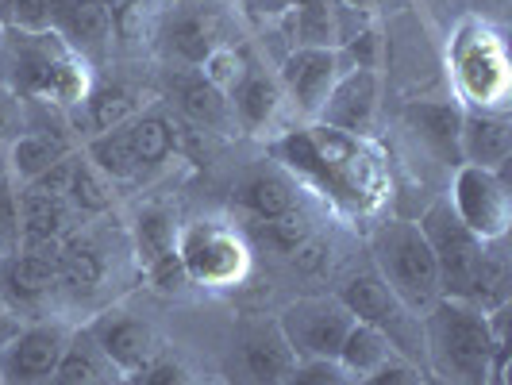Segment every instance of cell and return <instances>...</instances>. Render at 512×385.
<instances>
[{
	"mask_svg": "<svg viewBox=\"0 0 512 385\" xmlns=\"http://www.w3.org/2000/svg\"><path fill=\"white\" fill-rule=\"evenodd\" d=\"M343 74V58L339 51H324V47H293L282 62L285 93L297 101L305 116H320V108L328 101L332 85Z\"/></svg>",
	"mask_w": 512,
	"mask_h": 385,
	"instance_id": "8",
	"label": "cell"
},
{
	"mask_svg": "<svg viewBox=\"0 0 512 385\" xmlns=\"http://www.w3.org/2000/svg\"><path fill=\"white\" fill-rule=\"evenodd\" d=\"M178 255L189 270V282L224 285L235 282L247 266V251L231 231L216 228V224H197L181 235Z\"/></svg>",
	"mask_w": 512,
	"mask_h": 385,
	"instance_id": "7",
	"label": "cell"
},
{
	"mask_svg": "<svg viewBox=\"0 0 512 385\" xmlns=\"http://www.w3.org/2000/svg\"><path fill=\"white\" fill-rule=\"evenodd\" d=\"M135 93L124 89V85H104L97 93H89V120L97 131H116L135 120Z\"/></svg>",
	"mask_w": 512,
	"mask_h": 385,
	"instance_id": "31",
	"label": "cell"
},
{
	"mask_svg": "<svg viewBox=\"0 0 512 385\" xmlns=\"http://www.w3.org/2000/svg\"><path fill=\"white\" fill-rule=\"evenodd\" d=\"M0 4H4V0H0Z\"/></svg>",
	"mask_w": 512,
	"mask_h": 385,
	"instance_id": "50",
	"label": "cell"
},
{
	"mask_svg": "<svg viewBox=\"0 0 512 385\" xmlns=\"http://www.w3.org/2000/svg\"><path fill=\"white\" fill-rule=\"evenodd\" d=\"M405 124L416 131V139L424 147L451 162V166H462L459 154V131H462V108L447 101H412L405 108Z\"/></svg>",
	"mask_w": 512,
	"mask_h": 385,
	"instance_id": "15",
	"label": "cell"
},
{
	"mask_svg": "<svg viewBox=\"0 0 512 385\" xmlns=\"http://www.w3.org/2000/svg\"><path fill=\"white\" fill-rule=\"evenodd\" d=\"M378 112V74L374 70H343L320 108V124L347 135H362Z\"/></svg>",
	"mask_w": 512,
	"mask_h": 385,
	"instance_id": "10",
	"label": "cell"
},
{
	"mask_svg": "<svg viewBox=\"0 0 512 385\" xmlns=\"http://www.w3.org/2000/svg\"><path fill=\"white\" fill-rule=\"evenodd\" d=\"M255 16H285L293 8V0H243Z\"/></svg>",
	"mask_w": 512,
	"mask_h": 385,
	"instance_id": "46",
	"label": "cell"
},
{
	"mask_svg": "<svg viewBox=\"0 0 512 385\" xmlns=\"http://www.w3.org/2000/svg\"><path fill=\"white\" fill-rule=\"evenodd\" d=\"M432 359L455 385H489L493 355L505 347V308L482 312L462 297H439L424 316Z\"/></svg>",
	"mask_w": 512,
	"mask_h": 385,
	"instance_id": "1",
	"label": "cell"
},
{
	"mask_svg": "<svg viewBox=\"0 0 512 385\" xmlns=\"http://www.w3.org/2000/svg\"><path fill=\"white\" fill-rule=\"evenodd\" d=\"M70 343V332L62 324H35L27 332H16V339L4 351V370L12 385H47L54 366Z\"/></svg>",
	"mask_w": 512,
	"mask_h": 385,
	"instance_id": "9",
	"label": "cell"
},
{
	"mask_svg": "<svg viewBox=\"0 0 512 385\" xmlns=\"http://www.w3.org/2000/svg\"><path fill=\"white\" fill-rule=\"evenodd\" d=\"M389 359H397L393 355V339L382 332V328H370V324H351V332H347V339H343V347H339V366L347 370V374H359V378H366V374H374L378 366H385Z\"/></svg>",
	"mask_w": 512,
	"mask_h": 385,
	"instance_id": "23",
	"label": "cell"
},
{
	"mask_svg": "<svg viewBox=\"0 0 512 385\" xmlns=\"http://www.w3.org/2000/svg\"><path fill=\"white\" fill-rule=\"evenodd\" d=\"M112 197H116V193H112V181L104 178L89 158H77L66 201H70L77 212H108V208H112Z\"/></svg>",
	"mask_w": 512,
	"mask_h": 385,
	"instance_id": "30",
	"label": "cell"
},
{
	"mask_svg": "<svg viewBox=\"0 0 512 385\" xmlns=\"http://www.w3.org/2000/svg\"><path fill=\"white\" fill-rule=\"evenodd\" d=\"M104 251L97 247L93 235L70 231L62 239V255H58V278L70 285L74 293H93L104 282Z\"/></svg>",
	"mask_w": 512,
	"mask_h": 385,
	"instance_id": "21",
	"label": "cell"
},
{
	"mask_svg": "<svg viewBox=\"0 0 512 385\" xmlns=\"http://www.w3.org/2000/svg\"><path fill=\"white\" fill-rule=\"evenodd\" d=\"M247 70H251V66H247V58H243L239 51H231L228 43H220V47L205 58V74H201V77H208L216 89L231 93V89L243 81V74H247Z\"/></svg>",
	"mask_w": 512,
	"mask_h": 385,
	"instance_id": "33",
	"label": "cell"
},
{
	"mask_svg": "<svg viewBox=\"0 0 512 385\" xmlns=\"http://www.w3.org/2000/svg\"><path fill=\"white\" fill-rule=\"evenodd\" d=\"M135 247H139V258L151 266L154 258H162L166 251L178 247V231L170 224V216L162 208H147L139 220H135Z\"/></svg>",
	"mask_w": 512,
	"mask_h": 385,
	"instance_id": "32",
	"label": "cell"
},
{
	"mask_svg": "<svg viewBox=\"0 0 512 385\" xmlns=\"http://www.w3.org/2000/svg\"><path fill=\"white\" fill-rule=\"evenodd\" d=\"M285 385H347V370L332 359H308L297 362Z\"/></svg>",
	"mask_w": 512,
	"mask_h": 385,
	"instance_id": "37",
	"label": "cell"
},
{
	"mask_svg": "<svg viewBox=\"0 0 512 385\" xmlns=\"http://www.w3.org/2000/svg\"><path fill=\"white\" fill-rule=\"evenodd\" d=\"M128 139H131V151L139 158L143 170L151 166H162L170 154L178 151V131L170 128L166 116H135L128 124Z\"/></svg>",
	"mask_w": 512,
	"mask_h": 385,
	"instance_id": "27",
	"label": "cell"
},
{
	"mask_svg": "<svg viewBox=\"0 0 512 385\" xmlns=\"http://www.w3.org/2000/svg\"><path fill=\"white\" fill-rule=\"evenodd\" d=\"M239 201H243V208H251L258 220H274L289 208H297V189L278 174H258V178L243 181Z\"/></svg>",
	"mask_w": 512,
	"mask_h": 385,
	"instance_id": "29",
	"label": "cell"
},
{
	"mask_svg": "<svg viewBox=\"0 0 512 385\" xmlns=\"http://www.w3.org/2000/svg\"><path fill=\"white\" fill-rule=\"evenodd\" d=\"M112 362L104 359L93 335H74L62 351V359L54 366L47 385H112Z\"/></svg>",
	"mask_w": 512,
	"mask_h": 385,
	"instance_id": "19",
	"label": "cell"
},
{
	"mask_svg": "<svg viewBox=\"0 0 512 385\" xmlns=\"http://www.w3.org/2000/svg\"><path fill=\"white\" fill-rule=\"evenodd\" d=\"M70 154V143L58 131H27L12 139V174L20 181H35L43 170H51L58 158Z\"/></svg>",
	"mask_w": 512,
	"mask_h": 385,
	"instance_id": "25",
	"label": "cell"
},
{
	"mask_svg": "<svg viewBox=\"0 0 512 385\" xmlns=\"http://www.w3.org/2000/svg\"><path fill=\"white\" fill-rule=\"evenodd\" d=\"M139 385H193V382H189L185 366H178V362H151L143 370Z\"/></svg>",
	"mask_w": 512,
	"mask_h": 385,
	"instance_id": "43",
	"label": "cell"
},
{
	"mask_svg": "<svg viewBox=\"0 0 512 385\" xmlns=\"http://www.w3.org/2000/svg\"><path fill=\"white\" fill-rule=\"evenodd\" d=\"M459 81L462 89L470 93V101L482 104V108L501 101V93H505V58H501V47L489 35L474 39L470 47L459 51Z\"/></svg>",
	"mask_w": 512,
	"mask_h": 385,
	"instance_id": "16",
	"label": "cell"
},
{
	"mask_svg": "<svg viewBox=\"0 0 512 385\" xmlns=\"http://www.w3.org/2000/svg\"><path fill=\"white\" fill-rule=\"evenodd\" d=\"M293 262H297V270H301V274H320V270L328 266V243L308 235L305 243L293 251Z\"/></svg>",
	"mask_w": 512,
	"mask_h": 385,
	"instance_id": "42",
	"label": "cell"
},
{
	"mask_svg": "<svg viewBox=\"0 0 512 385\" xmlns=\"http://www.w3.org/2000/svg\"><path fill=\"white\" fill-rule=\"evenodd\" d=\"M378 47H382V39H378V31H359L351 43H343L339 47V58H355V70H374L378 66Z\"/></svg>",
	"mask_w": 512,
	"mask_h": 385,
	"instance_id": "41",
	"label": "cell"
},
{
	"mask_svg": "<svg viewBox=\"0 0 512 385\" xmlns=\"http://www.w3.org/2000/svg\"><path fill=\"white\" fill-rule=\"evenodd\" d=\"M8 24L20 27L24 35H47L51 31V8L47 0H4Z\"/></svg>",
	"mask_w": 512,
	"mask_h": 385,
	"instance_id": "35",
	"label": "cell"
},
{
	"mask_svg": "<svg viewBox=\"0 0 512 385\" xmlns=\"http://www.w3.org/2000/svg\"><path fill=\"white\" fill-rule=\"evenodd\" d=\"M4 285L12 293V301L20 305H39L47 301L58 285V262L51 258H35V255H16L4 270Z\"/></svg>",
	"mask_w": 512,
	"mask_h": 385,
	"instance_id": "24",
	"label": "cell"
},
{
	"mask_svg": "<svg viewBox=\"0 0 512 385\" xmlns=\"http://www.w3.org/2000/svg\"><path fill=\"white\" fill-rule=\"evenodd\" d=\"M0 324H8V308L0 305Z\"/></svg>",
	"mask_w": 512,
	"mask_h": 385,
	"instance_id": "48",
	"label": "cell"
},
{
	"mask_svg": "<svg viewBox=\"0 0 512 385\" xmlns=\"http://www.w3.org/2000/svg\"><path fill=\"white\" fill-rule=\"evenodd\" d=\"M74 162H77V154L58 158L51 170H43L35 181H27V189H35V193H51V197H66V193H70V178H74Z\"/></svg>",
	"mask_w": 512,
	"mask_h": 385,
	"instance_id": "39",
	"label": "cell"
},
{
	"mask_svg": "<svg viewBox=\"0 0 512 385\" xmlns=\"http://www.w3.org/2000/svg\"><path fill=\"white\" fill-rule=\"evenodd\" d=\"M147 16H151V4L147 0H124L120 8H112V31L124 43H139L143 31H147Z\"/></svg>",
	"mask_w": 512,
	"mask_h": 385,
	"instance_id": "36",
	"label": "cell"
},
{
	"mask_svg": "<svg viewBox=\"0 0 512 385\" xmlns=\"http://www.w3.org/2000/svg\"><path fill=\"white\" fill-rule=\"evenodd\" d=\"M351 324H355V316L339 305V297H305V301H293L285 308L278 332L285 335V343L297 359L335 362Z\"/></svg>",
	"mask_w": 512,
	"mask_h": 385,
	"instance_id": "4",
	"label": "cell"
},
{
	"mask_svg": "<svg viewBox=\"0 0 512 385\" xmlns=\"http://www.w3.org/2000/svg\"><path fill=\"white\" fill-rule=\"evenodd\" d=\"M20 231L31 239H66L74 231V205L66 197L27 189L20 197Z\"/></svg>",
	"mask_w": 512,
	"mask_h": 385,
	"instance_id": "22",
	"label": "cell"
},
{
	"mask_svg": "<svg viewBox=\"0 0 512 385\" xmlns=\"http://www.w3.org/2000/svg\"><path fill=\"white\" fill-rule=\"evenodd\" d=\"M339 305L347 308L359 324L382 328V332L393 339V347H397V335L405 328V312H409V308L393 297V289L378 278V270L355 274L351 282L339 289Z\"/></svg>",
	"mask_w": 512,
	"mask_h": 385,
	"instance_id": "11",
	"label": "cell"
},
{
	"mask_svg": "<svg viewBox=\"0 0 512 385\" xmlns=\"http://www.w3.org/2000/svg\"><path fill=\"white\" fill-rule=\"evenodd\" d=\"M85 158H89L108 181H131V178H139V170H143L139 158H135V151H131L128 128L101 131V135L89 143Z\"/></svg>",
	"mask_w": 512,
	"mask_h": 385,
	"instance_id": "28",
	"label": "cell"
},
{
	"mask_svg": "<svg viewBox=\"0 0 512 385\" xmlns=\"http://www.w3.org/2000/svg\"><path fill=\"white\" fill-rule=\"evenodd\" d=\"M459 154L462 166H478V170H505L512 154V128L505 112H462L459 131Z\"/></svg>",
	"mask_w": 512,
	"mask_h": 385,
	"instance_id": "12",
	"label": "cell"
},
{
	"mask_svg": "<svg viewBox=\"0 0 512 385\" xmlns=\"http://www.w3.org/2000/svg\"><path fill=\"white\" fill-rule=\"evenodd\" d=\"M104 8H120V4H124V0H101Z\"/></svg>",
	"mask_w": 512,
	"mask_h": 385,
	"instance_id": "47",
	"label": "cell"
},
{
	"mask_svg": "<svg viewBox=\"0 0 512 385\" xmlns=\"http://www.w3.org/2000/svg\"><path fill=\"white\" fill-rule=\"evenodd\" d=\"M12 81L24 97H51L58 104H77L89 89L85 70L54 43L51 31L27 35V43L16 51V62H12Z\"/></svg>",
	"mask_w": 512,
	"mask_h": 385,
	"instance_id": "3",
	"label": "cell"
},
{
	"mask_svg": "<svg viewBox=\"0 0 512 385\" xmlns=\"http://www.w3.org/2000/svg\"><path fill=\"white\" fill-rule=\"evenodd\" d=\"M424 385H439V382H424Z\"/></svg>",
	"mask_w": 512,
	"mask_h": 385,
	"instance_id": "49",
	"label": "cell"
},
{
	"mask_svg": "<svg viewBox=\"0 0 512 385\" xmlns=\"http://www.w3.org/2000/svg\"><path fill=\"white\" fill-rule=\"evenodd\" d=\"M20 135V108L8 101V97H0V143L4 139H16Z\"/></svg>",
	"mask_w": 512,
	"mask_h": 385,
	"instance_id": "45",
	"label": "cell"
},
{
	"mask_svg": "<svg viewBox=\"0 0 512 385\" xmlns=\"http://www.w3.org/2000/svg\"><path fill=\"white\" fill-rule=\"evenodd\" d=\"M239 366L255 385H285L297 370V355L289 351L285 335L274 328H247L239 339Z\"/></svg>",
	"mask_w": 512,
	"mask_h": 385,
	"instance_id": "14",
	"label": "cell"
},
{
	"mask_svg": "<svg viewBox=\"0 0 512 385\" xmlns=\"http://www.w3.org/2000/svg\"><path fill=\"white\" fill-rule=\"evenodd\" d=\"M147 270H151V282L158 285L162 293H181V289L189 285V270H185V262H181L178 247L166 251L162 258H154Z\"/></svg>",
	"mask_w": 512,
	"mask_h": 385,
	"instance_id": "38",
	"label": "cell"
},
{
	"mask_svg": "<svg viewBox=\"0 0 512 385\" xmlns=\"http://www.w3.org/2000/svg\"><path fill=\"white\" fill-rule=\"evenodd\" d=\"M374 262H378V278L393 289V297L409 312H428L443 297L436 255L420 224L412 220L382 224L374 235Z\"/></svg>",
	"mask_w": 512,
	"mask_h": 385,
	"instance_id": "2",
	"label": "cell"
},
{
	"mask_svg": "<svg viewBox=\"0 0 512 385\" xmlns=\"http://www.w3.org/2000/svg\"><path fill=\"white\" fill-rule=\"evenodd\" d=\"M278 108H282V85L262 70H247L243 81L231 89V116L243 131L270 128Z\"/></svg>",
	"mask_w": 512,
	"mask_h": 385,
	"instance_id": "17",
	"label": "cell"
},
{
	"mask_svg": "<svg viewBox=\"0 0 512 385\" xmlns=\"http://www.w3.org/2000/svg\"><path fill=\"white\" fill-rule=\"evenodd\" d=\"M266 235H270L282 251H297L308 235H312V216H308L305 208H289L282 216L266 220Z\"/></svg>",
	"mask_w": 512,
	"mask_h": 385,
	"instance_id": "34",
	"label": "cell"
},
{
	"mask_svg": "<svg viewBox=\"0 0 512 385\" xmlns=\"http://www.w3.org/2000/svg\"><path fill=\"white\" fill-rule=\"evenodd\" d=\"M428 378L405 359H389L385 366H378L374 374H366L362 385H424Z\"/></svg>",
	"mask_w": 512,
	"mask_h": 385,
	"instance_id": "40",
	"label": "cell"
},
{
	"mask_svg": "<svg viewBox=\"0 0 512 385\" xmlns=\"http://www.w3.org/2000/svg\"><path fill=\"white\" fill-rule=\"evenodd\" d=\"M0 231L20 235V197L8 189V181H0Z\"/></svg>",
	"mask_w": 512,
	"mask_h": 385,
	"instance_id": "44",
	"label": "cell"
},
{
	"mask_svg": "<svg viewBox=\"0 0 512 385\" xmlns=\"http://www.w3.org/2000/svg\"><path fill=\"white\" fill-rule=\"evenodd\" d=\"M220 47V27L212 16H201V12H189L174 20L170 27V51L178 54L181 62L189 66H205V58Z\"/></svg>",
	"mask_w": 512,
	"mask_h": 385,
	"instance_id": "26",
	"label": "cell"
},
{
	"mask_svg": "<svg viewBox=\"0 0 512 385\" xmlns=\"http://www.w3.org/2000/svg\"><path fill=\"white\" fill-rule=\"evenodd\" d=\"M93 339L104 351V359L124 374H143L154 362V347H158L151 324H143L135 316H104L93 328Z\"/></svg>",
	"mask_w": 512,
	"mask_h": 385,
	"instance_id": "13",
	"label": "cell"
},
{
	"mask_svg": "<svg viewBox=\"0 0 512 385\" xmlns=\"http://www.w3.org/2000/svg\"><path fill=\"white\" fill-rule=\"evenodd\" d=\"M420 231L436 255L439 266V289L443 297H462L466 301V285L474 274V262L482 255V239H474L470 231L462 228V220L455 216L451 201H436V205L424 212Z\"/></svg>",
	"mask_w": 512,
	"mask_h": 385,
	"instance_id": "5",
	"label": "cell"
},
{
	"mask_svg": "<svg viewBox=\"0 0 512 385\" xmlns=\"http://www.w3.org/2000/svg\"><path fill=\"white\" fill-rule=\"evenodd\" d=\"M505 239H493L482 243V255L474 262V274L466 285V301L482 312H497V308H509V258H505Z\"/></svg>",
	"mask_w": 512,
	"mask_h": 385,
	"instance_id": "18",
	"label": "cell"
},
{
	"mask_svg": "<svg viewBox=\"0 0 512 385\" xmlns=\"http://www.w3.org/2000/svg\"><path fill=\"white\" fill-rule=\"evenodd\" d=\"M451 208L474 239H482V243L505 239V231H509V193H505L501 170L459 166Z\"/></svg>",
	"mask_w": 512,
	"mask_h": 385,
	"instance_id": "6",
	"label": "cell"
},
{
	"mask_svg": "<svg viewBox=\"0 0 512 385\" xmlns=\"http://www.w3.org/2000/svg\"><path fill=\"white\" fill-rule=\"evenodd\" d=\"M178 104L181 112L205 131H220L228 135L235 116H231V101L224 89H216L208 77H181L178 81Z\"/></svg>",
	"mask_w": 512,
	"mask_h": 385,
	"instance_id": "20",
	"label": "cell"
}]
</instances>
